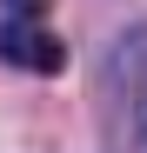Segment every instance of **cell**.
<instances>
[{"instance_id":"obj_3","label":"cell","mask_w":147,"mask_h":153,"mask_svg":"<svg viewBox=\"0 0 147 153\" xmlns=\"http://www.w3.org/2000/svg\"><path fill=\"white\" fill-rule=\"evenodd\" d=\"M7 20H47V0H0Z\"/></svg>"},{"instance_id":"obj_2","label":"cell","mask_w":147,"mask_h":153,"mask_svg":"<svg viewBox=\"0 0 147 153\" xmlns=\"http://www.w3.org/2000/svg\"><path fill=\"white\" fill-rule=\"evenodd\" d=\"M0 60H7V67H27V73H40V80H54V73L67 67V40L47 27V20H7V27H0Z\"/></svg>"},{"instance_id":"obj_1","label":"cell","mask_w":147,"mask_h":153,"mask_svg":"<svg viewBox=\"0 0 147 153\" xmlns=\"http://www.w3.org/2000/svg\"><path fill=\"white\" fill-rule=\"evenodd\" d=\"M100 140L107 153H147V27L107 47L100 73Z\"/></svg>"}]
</instances>
